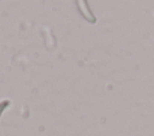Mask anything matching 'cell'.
<instances>
[{"mask_svg": "<svg viewBox=\"0 0 154 136\" xmlns=\"http://www.w3.org/2000/svg\"><path fill=\"white\" fill-rule=\"evenodd\" d=\"M76 1H77V7H78L81 14H82L88 22H90V23H95L96 18L94 17L91 10L89 8L88 1H87V0H76Z\"/></svg>", "mask_w": 154, "mask_h": 136, "instance_id": "1", "label": "cell"}]
</instances>
